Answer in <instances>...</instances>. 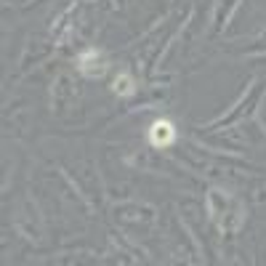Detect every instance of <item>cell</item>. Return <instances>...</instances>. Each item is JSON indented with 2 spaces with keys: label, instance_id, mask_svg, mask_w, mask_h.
<instances>
[{
  "label": "cell",
  "instance_id": "6da1fadb",
  "mask_svg": "<svg viewBox=\"0 0 266 266\" xmlns=\"http://www.w3.org/2000/svg\"><path fill=\"white\" fill-rule=\"evenodd\" d=\"M171 141H173V125L168 120H157L152 125V144L165 146V144H171Z\"/></svg>",
  "mask_w": 266,
  "mask_h": 266
},
{
  "label": "cell",
  "instance_id": "7a4b0ae2",
  "mask_svg": "<svg viewBox=\"0 0 266 266\" xmlns=\"http://www.w3.org/2000/svg\"><path fill=\"white\" fill-rule=\"evenodd\" d=\"M115 91H120V93H131V80H128V77H120V85H115Z\"/></svg>",
  "mask_w": 266,
  "mask_h": 266
}]
</instances>
